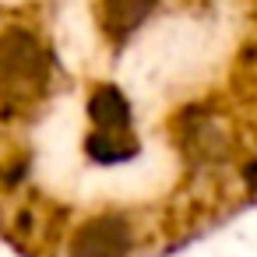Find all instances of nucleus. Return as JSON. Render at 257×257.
I'll use <instances>...</instances> for the list:
<instances>
[{
    "label": "nucleus",
    "mask_w": 257,
    "mask_h": 257,
    "mask_svg": "<svg viewBox=\"0 0 257 257\" xmlns=\"http://www.w3.org/2000/svg\"><path fill=\"white\" fill-rule=\"evenodd\" d=\"M53 53L22 22L0 25V109H29L53 85Z\"/></svg>",
    "instance_id": "f257e3e1"
},
{
    "label": "nucleus",
    "mask_w": 257,
    "mask_h": 257,
    "mask_svg": "<svg viewBox=\"0 0 257 257\" xmlns=\"http://www.w3.org/2000/svg\"><path fill=\"white\" fill-rule=\"evenodd\" d=\"M155 4L159 0H99V25L113 43H123L148 22Z\"/></svg>",
    "instance_id": "39448f33"
},
{
    "label": "nucleus",
    "mask_w": 257,
    "mask_h": 257,
    "mask_svg": "<svg viewBox=\"0 0 257 257\" xmlns=\"http://www.w3.org/2000/svg\"><path fill=\"white\" fill-rule=\"evenodd\" d=\"M88 131L95 134H134V106L127 92L113 81H99L85 99Z\"/></svg>",
    "instance_id": "20e7f679"
},
{
    "label": "nucleus",
    "mask_w": 257,
    "mask_h": 257,
    "mask_svg": "<svg viewBox=\"0 0 257 257\" xmlns=\"http://www.w3.org/2000/svg\"><path fill=\"white\" fill-rule=\"evenodd\" d=\"M138 246V225L123 211H95L67 236V257H127Z\"/></svg>",
    "instance_id": "f03ea898"
},
{
    "label": "nucleus",
    "mask_w": 257,
    "mask_h": 257,
    "mask_svg": "<svg viewBox=\"0 0 257 257\" xmlns=\"http://www.w3.org/2000/svg\"><path fill=\"white\" fill-rule=\"evenodd\" d=\"M176 127H180V148L187 152L190 162H201V166L218 162L232 148V138H229L225 123L211 109H183Z\"/></svg>",
    "instance_id": "7ed1b4c3"
}]
</instances>
